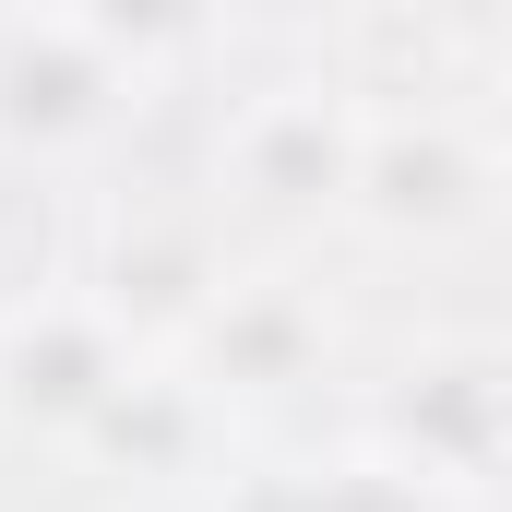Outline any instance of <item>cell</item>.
I'll return each instance as SVG.
<instances>
[{"label":"cell","mask_w":512,"mask_h":512,"mask_svg":"<svg viewBox=\"0 0 512 512\" xmlns=\"http://www.w3.org/2000/svg\"><path fill=\"white\" fill-rule=\"evenodd\" d=\"M489 203H501V131H489L477 96L358 84V155H346L334 215H358L393 251H441V239H477Z\"/></svg>","instance_id":"6da1fadb"},{"label":"cell","mask_w":512,"mask_h":512,"mask_svg":"<svg viewBox=\"0 0 512 512\" xmlns=\"http://www.w3.org/2000/svg\"><path fill=\"white\" fill-rule=\"evenodd\" d=\"M179 382L203 393L215 417H239V405H274V393H298V382H322V358H334V310L298 286V274H215L203 286V310L155 346Z\"/></svg>","instance_id":"7a4b0ae2"},{"label":"cell","mask_w":512,"mask_h":512,"mask_svg":"<svg viewBox=\"0 0 512 512\" xmlns=\"http://www.w3.org/2000/svg\"><path fill=\"white\" fill-rule=\"evenodd\" d=\"M143 60L108 12H0V143L12 155H84L131 108Z\"/></svg>","instance_id":"3957f363"},{"label":"cell","mask_w":512,"mask_h":512,"mask_svg":"<svg viewBox=\"0 0 512 512\" xmlns=\"http://www.w3.org/2000/svg\"><path fill=\"white\" fill-rule=\"evenodd\" d=\"M155 346L131 334L96 286H48V298H12L0 310V417L48 429V441H84L108 405L131 393Z\"/></svg>","instance_id":"277c9868"},{"label":"cell","mask_w":512,"mask_h":512,"mask_svg":"<svg viewBox=\"0 0 512 512\" xmlns=\"http://www.w3.org/2000/svg\"><path fill=\"white\" fill-rule=\"evenodd\" d=\"M346 155H358V84H262L251 108L227 120V143H215V179L239 191V203H262V215H310V203H334L346 191Z\"/></svg>","instance_id":"5b68a950"}]
</instances>
